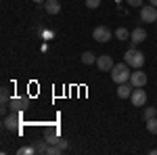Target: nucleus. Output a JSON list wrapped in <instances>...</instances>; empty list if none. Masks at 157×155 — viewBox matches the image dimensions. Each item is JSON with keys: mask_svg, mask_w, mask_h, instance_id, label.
Listing matches in <instances>:
<instances>
[{"mask_svg": "<svg viewBox=\"0 0 157 155\" xmlns=\"http://www.w3.org/2000/svg\"><path fill=\"white\" fill-rule=\"evenodd\" d=\"M130 65L124 61V63H117V65H113V69H111V78H113V82L115 84H124V82H130Z\"/></svg>", "mask_w": 157, "mask_h": 155, "instance_id": "f257e3e1", "label": "nucleus"}, {"mask_svg": "<svg viewBox=\"0 0 157 155\" xmlns=\"http://www.w3.org/2000/svg\"><path fill=\"white\" fill-rule=\"evenodd\" d=\"M124 61L130 65V67H134V69H140L143 65H145V55L138 50V48H128L126 52H124Z\"/></svg>", "mask_w": 157, "mask_h": 155, "instance_id": "f03ea898", "label": "nucleus"}, {"mask_svg": "<svg viewBox=\"0 0 157 155\" xmlns=\"http://www.w3.org/2000/svg\"><path fill=\"white\" fill-rule=\"evenodd\" d=\"M140 21L145 23H157V6H140Z\"/></svg>", "mask_w": 157, "mask_h": 155, "instance_id": "7ed1b4c3", "label": "nucleus"}, {"mask_svg": "<svg viewBox=\"0 0 157 155\" xmlns=\"http://www.w3.org/2000/svg\"><path fill=\"white\" fill-rule=\"evenodd\" d=\"M92 38L97 42H109L111 40V29L105 27V25H98V27H94V32H92Z\"/></svg>", "mask_w": 157, "mask_h": 155, "instance_id": "20e7f679", "label": "nucleus"}, {"mask_svg": "<svg viewBox=\"0 0 157 155\" xmlns=\"http://www.w3.org/2000/svg\"><path fill=\"white\" fill-rule=\"evenodd\" d=\"M130 101H132L134 107H143V105L147 103V92L140 90V88H134L132 95H130Z\"/></svg>", "mask_w": 157, "mask_h": 155, "instance_id": "39448f33", "label": "nucleus"}, {"mask_svg": "<svg viewBox=\"0 0 157 155\" xmlns=\"http://www.w3.org/2000/svg\"><path fill=\"white\" fill-rule=\"evenodd\" d=\"M97 67L101 72H111V69H113V57H109V55L97 57Z\"/></svg>", "mask_w": 157, "mask_h": 155, "instance_id": "423d86ee", "label": "nucleus"}, {"mask_svg": "<svg viewBox=\"0 0 157 155\" xmlns=\"http://www.w3.org/2000/svg\"><path fill=\"white\" fill-rule=\"evenodd\" d=\"M130 84H132L134 88H143V86L147 84V73L140 72V69H136V72L130 76Z\"/></svg>", "mask_w": 157, "mask_h": 155, "instance_id": "0eeeda50", "label": "nucleus"}, {"mask_svg": "<svg viewBox=\"0 0 157 155\" xmlns=\"http://www.w3.org/2000/svg\"><path fill=\"white\" fill-rule=\"evenodd\" d=\"M4 128H6V130H17V128H19V113H17V111H15L13 115H6V118H4Z\"/></svg>", "mask_w": 157, "mask_h": 155, "instance_id": "6e6552de", "label": "nucleus"}, {"mask_svg": "<svg viewBox=\"0 0 157 155\" xmlns=\"http://www.w3.org/2000/svg\"><path fill=\"white\" fill-rule=\"evenodd\" d=\"M132 84L124 82V84H117V96L120 99H130V95H132Z\"/></svg>", "mask_w": 157, "mask_h": 155, "instance_id": "1a4fd4ad", "label": "nucleus"}, {"mask_svg": "<svg viewBox=\"0 0 157 155\" xmlns=\"http://www.w3.org/2000/svg\"><path fill=\"white\" fill-rule=\"evenodd\" d=\"M130 40H132V44H140V42H145V40H147V32L143 29V27H136V29H132Z\"/></svg>", "mask_w": 157, "mask_h": 155, "instance_id": "9d476101", "label": "nucleus"}, {"mask_svg": "<svg viewBox=\"0 0 157 155\" xmlns=\"http://www.w3.org/2000/svg\"><path fill=\"white\" fill-rule=\"evenodd\" d=\"M11 111H21L27 107V99H11Z\"/></svg>", "mask_w": 157, "mask_h": 155, "instance_id": "9b49d317", "label": "nucleus"}, {"mask_svg": "<svg viewBox=\"0 0 157 155\" xmlns=\"http://www.w3.org/2000/svg\"><path fill=\"white\" fill-rule=\"evenodd\" d=\"M46 13L48 15H57V13L61 11V4H59V0H46Z\"/></svg>", "mask_w": 157, "mask_h": 155, "instance_id": "f8f14e48", "label": "nucleus"}, {"mask_svg": "<svg viewBox=\"0 0 157 155\" xmlns=\"http://www.w3.org/2000/svg\"><path fill=\"white\" fill-rule=\"evenodd\" d=\"M48 147H50V143L44 138V141H38L36 143V153H40V155H46L48 153Z\"/></svg>", "mask_w": 157, "mask_h": 155, "instance_id": "ddd939ff", "label": "nucleus"}, {"mask_svg": "<svg viewBox=\"0 0 157 155\" xmlns=\"http://www.w3.org/2000/svg\"><path fill=\"white\" fill-rule=\"evenodd\" d=\"M82 63H86V65L97 63V55H94V52H90V50H86L84 55H82Z\"/></svg>", "mask_w": 157, "mask_h": 155, "instance_id": "4468645a", "label": "nucleus"}, {"mask_svg": "<svg viewBox=\"0 0 157 155\" xmlns=\"http://www.w3.org/2000/svg\"><path fill=\"white\" fill-rule=\"evenodd\" d=\"M130 36H132V34H130L126 27H117V29H115V38H117V40H121V42H124V40H128Z\"/></svg>", "mask_w": 157, "mask_h": 155, "instance_id": "2eb2a0df", "label": "nucleus"}, {"mask_svg": "<svg viewBox=\"0 0 157 155\" xmlns=\"http://www.w3.org/2000/svg\"><path fill=\"white\" fill-rule=\"evenodd\" d=\"M145 122H147V130L151 132V134H157V115H155V118L145 119Z\"/></svg>", "mask_w": 157, "mask_h": 155, "instance_id": "dca6fc26", "label": "nucleus"}, {"mask_svg": "<svg viewBox=\"0 0 157 155\" xmlns=\"http://www.w3.org/2000/svg\"><path fill=\"white\" fill-rule=\"evenodd\" d=\"M44 138H46L50 145H57V143H59V136H57L55 132H46V136H44Z\"/></svg>", "mask_w": 157, "mask_h": 155, "instance_id": "f3484780", "label": "nucleus"}, {"mask_svg": "<svg viewBox=\"0 0 157 155\" xmlns=\"http://www.w3.org/2000/svg\"><path fill=\"white\" fill-rule=\"evenodd\" d=\"M17 153H19V155H27V153L32 155V153H36V147H21Z\"/></svg>", "mask_w": 157, "mask_h": 155, "instance_id": "a211bd4d", "label": "nucleus"}, {"mask_svg": "<svg viewBox=\"0 0 157 155\" xmlns=\"http://www.w3.org/2000/svg\"><path fill=\"white\" fill-rule=\"evenodd\" d=\"M155 115H157V109H155V107H147V109H145V119L155 118Z\"/></svg>", "mask_w": 157, "mask_h": 155, "instance_id": "6ab92c4d", "label": "nucleus"}, {"mask_svg": "<svg viewBox=\"0 0 157 155\" xmlns=\"http://www.w3.org/2000/svg\"><path fill=\"white\" fill-rule=\"evenodd\" d=\"M86 6L88 9H98L101 6V0H86Z\"/></svg>", "mask_w": 157, "mask_h": 155, "instance_id": "aec40b11", "label": "nucleus"}, {"mask_svg": "<svg viewBox=\"0 0 157 155\" xmlns=\"http://www.w3.org/2000/svg\"><path fill=\"white\" fill-rule=\"evenodd\" d=\"M6 101H9V88L4 86L2 88V105H6Z\"/></svg>", "mask_w": 157, "mask_h": 155, "instance_id": "412c9836", "label": "nucleus"}, {"mask_svg": "<svg viewBox=\"0 0 157 155\" xmlns=\"http://www.w3.org/2000/svg\"><path fill=\"white\" fill-rule=\"evenodd\" d=\"M130 6H143V0H126Z\"/></svg>", "mask_w": 157, "mask_h": 155, "instance_id": "4be33fe9", "label": "nucleus"}, {"mask_svg": "<svg viewBox=\"0 0 157 155\" xmlns=\"http://www.w3.org/2000/svg\"><path fill=\"white\" fill-rule=\"evenodd\" d=\"M61 147V149H63V151H65V149H67V141H63V138H59V143H57Z\"/></svg>", "mask_w": 157, "mask_h": 155, "instance_id": "5701e85b", "label": "nucleus"}, {"mask_svg": "<svg viewBox=\"0 0 157 155\" xmlns=\"http://www.w3.org/2000/svg\"><path fill=\"white\" fill-rule=\"evenodd\" d=\"M149 2H151V4H153V6H157V0H149Z\"/></svg>", "mask_w": 157, "mask_h": 155, "instance_id": "b1692460", "label": "nucleus"}, {"mask_svg": "<svg viewBox=\"0 0 157 155\" xmlns=\"http://www.w3.org/2000/svg\"><path fill=\"white\" fill-rule=\"evenodd\" d=\"M34 2H46V0H34Z\"/></svg>", "mask_w": 157, "mask_h": 155, "instance_id": "393cba45", "label": "nucleus"}]
</instances>
